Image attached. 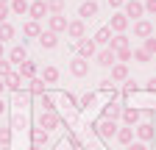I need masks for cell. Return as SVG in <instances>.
I'll return each mask as SVG.
<instances>
[{"label": "cell", "instance_id": "cell-1", "mask_svg": "<svg viewBox=\"0 0 156 150\" xmlns=\"http://www.w3.org/2000/svg\"><path fill=\"white\" fill-rule=\"evenodd\" d=\"M117 131H120V128H117V120H106V117H103V120L95 122V134L101 136V139H114Z\"/></svg>", "mask_w": 156, "mask_h": 150}, {"label": "cell", "instance_id": "cell-2", "mask_svg": "<svg viewBox=\"0 0 156 150\" xmlns=\"http://www.w3.org/2000/svg\"><path fill=\"white\" fill-rule=\"evenodd\" d=\"M134 134H136V139H140V142H153L156 139V125L153 122H136L134 125Z\"/></svg>", "mask_w": 156, "mask_h": 150}, {"label": "cell", "instance_id": "cell-3", "mask_svg": "<svg viewBox=\"0 0 156 150\" xmlns=\"http://www.w3.org/2000/svg\"><path fill=\"white\" fill-rule=\"evenodd\" d=\"M36 128H42V131H56L58 128V114L56 111H42V114H39V120H36Z\"/></svg>", "mask_w": 156, "mask_h": 150}, {"label": "cell", "instance_id": "cell-4", "mask_svg": "<svg viewBox=\"0 0 156 150\" xmlns=\"http://www.w3.org/2000/svg\"><path fill=\"white\" fill-rule=\"evenodd\" d=\"M126 11V17H128V20H142V17H145V6H142V0H126V6H123Z\"/></svg>", "mask_w": 156, "mask_h": 150}, {"label": "cell", "instance_id": "cell-5", "mask_svg": "<svg viewBox=\"0 0 156 150\" xmlns=\"http://www.w3.org/2000/svg\"><path fill=\"white\" fill-rule=\"evenodd\" d=\"M67 17L64 14H50L48 17V31H53V33H67Z\"/></svg>", "mask_w": 156, "mask_h": 150}, {"label": "cell", "instance_id": "cell-6", "mask_svg": "<svg viewBox=\"0 0 156 150\" xmlns=\"http://www.w3.org/2000/svg\"><path fill=\"white\" fill-rule=\"evenodd\" d=\"M95 53H98V45H95V39H78V56H81V59H95Z\"/></svg>", "mask_w": 156, "mask_h": 150}, {"label": "cell", "instance_id": "cell-7", "mask_svg": "<svg viewBox=\"0 0 156 150\" xmlns=\"http://www.w3.org/2000/svg\"><path fill=\"white\" fill-rule=\"evenodd\" d=\"M98 9H101V6H98L95 3V0H84V3L81 6H78V20H92V17H98Z\"/></svg>", "mask_w": 156, "mask_h": 150}, {"label": "cell", "instance_id": "cell-8", "mask_svg": "<svg viewBox=\"0 0 156 150\" xmlns=\"http://www.w3.org/2000/svg\"><path fill=\"white\" fill-rule=\"evenodd\" d=\"M67 67H70V72L75 75V78H84V75H89V61L81 59V56H75V59H73Z\"/></svg>", "mask_w": 156, "mask_h": 150}, {"label": "cell", "instance_id": "cell-9", "mask_svg": "<svg viewBox=\"0 0 156 150\" xmlns=\"http://www.w3.org/2000/svg\"><path fill=\"white\" fill-rule=\"evenodd\" d=\"M95 61L101 64V67H114V64H117V53H114L112 47H103V50L95 53Z\"/></svg>", "mask_w": 156, "mask_h": 150}, {"label": "cell", "instance_id": "cell-10", "mask_svg": "<svg viewBox=\"0 0 156 150\" xmlns=\"http://www.w3.org/2000/svg\"><path fill=\"white\" fill-rule=\"evenodd\" d=\"M134 36H136V39H148V36H153V22L145 20V17H142V20H136L134 22Z\"/></svg>", "mask_w": 156, "mask_h": 150}, {"label": "cell", "instance_id": "cell-11", "mask_svg": "<svg viewBox=\"0 0 156 150\" xmlns=\"http://www.w3.org/2000/svg\"><path fill=\"white\" fill-rule=\"evenodd\" d=\"M128 17L123 14V11H117V14H112V22H109V28H112V33H126V28H128Z\"/></svg>", "mask_w": 156, "mask_h": 150}, {"label": "cell", "instance_id": "cell-12", "mask_svg": "<svg viewBox=\"0 0 156 150\" xmlns=\"http://www.w3.org/2000/svg\"><path fill=\"white\" fill-rule=\"evenodd\" d=\"M67 36H70V39H84V36H87L84 20H70L67 22Z\"/></svg>", "mask_w": 156, "mask_h": 150}, {"label": "cell", "instance_id": "cell-13", "mask_svg": "<svg viewBox=\"0 0 156 150\" xmlns=\"http://www.w3.org/2000/svg\"><path fill=\"white\" fill-rule=\"evenodd\" d=\"M45 14H48V3H45V0H34V3L28 6V17H31V20H45Z\"/></svg>", "mask_w": 156, "mask_h": 150}, {"label": "cell", "instance_id": "cell-14", "mask_svg": "<svg viewBox=\"0 0 156 150\" xmlns=\"http://www.w3.org/2000/svg\"><path fill=\"white\" fill-rule=\"evenodd\" d=\"M120 120H123L128 128H134L136 122L142 120V111H140V108H131V106H123V117H120Z\"/></svg>", "mask_w": 156, "mask_h": 150}, {"label": "cell", "instance_id": "cell-15", "mask_svg": "<svg viewBox=\"0 0 156 150\" xmlns=\"http://www.w3.org/2000/svg\"><path fill=\"white\" fill-rule=\"evenodd\" d=\"M9 61L11 64H23V61H28V53H25V45H14L11 47V53H9Z\"/></svg>", "mask_w": 156, "mask_h": 150}, {"label": "cell", "instance_id": "cell-16", "mask_svg": "<svg viewBox=\"0 0 156 150\" xmlns=\"http://www.w3.org/2000/svg\"><path fill=\"white\" fill-rule=\"evenodd\" d=\"M106 47H112V50L117 53V50H126V47H131V45H128V36H126V33H112V39H109Z\"/></svg>", "mask_w": 156, "mask_h": 150}, {"label": "cell", "instance_id": "cell-17", "mask_svg": "<svg viewBox=\"0 0 156 150\" xmlns=\"http://www.w3.org/2000/svg\"><path fill=\"white\" fill-rule=\"evenodd\" d=\"M39 45H42L45 50H53V47L58 45V33H53V31H42V33H39Z\"/></svg>", "mask_w": 156, "mask_h": 150}, {"label": "cell", "instance_id": "cell-18", "mask_svg": "<svg viewBox=\"0 0 156 150\" xmlns=\"http://www.w3.org/2000/svg\"><path fill=\"white\" fill-rule=\"evenodd\" d=\"M23 33L28 36V39H39V33H42V25H39L36 20H28V22L23 25Z\"/></svg>", "mask_w": 156, "mask_h": 150}, {"label": "cell", "instance_id": "cell-19", "mask_svg": "<svg viewBox=\"0 0 156 150\" xmlns=\"http://www.w3.org/2000/svg\"><path fill=\"white\" fill-rule=\"evenodd\" d=\"M17 72H20V78H28L31 81V78H36V64L34 61H23Z\"/></svg>", "mask_w": 156, "mask_h": 150}, {"label": "cell", "instance_id": "cell-20", "mask_svg": "<svg viewBox=\"0 0 156 150\" xmlns=\"http://www.w3.org/2000/svg\"><path fill=\"white\" fill-rule=\"evenodd\" d=\"M114 139L120 142V145H126V147H128V145L134 142V128H128V125H126V128H120V131H117V136H114Z\"/></svg>", "mask_w": 156, "mask_h": 150}, {"label": "cell", "instance_id": "cell-21", "mask_svg": "<svg viewBox=\"0 0 156 150\" xmlns=\"http://www.w3.org/2000/svg\"><path fill=\"white\" fill-rule=\"evenodd\" d=\"M92 39H95V45H109V39H112V28H109V25L98 28V33L92 36Z\"/></svg>", "mask_w": 156, "mask_h": 150}, {"label": "cell", "instance_id": "cell-22", "mask_svg": "<svg viewBox=\"0 0 156 150\" xmlns=\"http://www.w3.org/2000/svg\"><path fill=\"white\" fill-rule=\"evenodd\" d=\"M112 81H128V67L117 61V64L112 67Z\"/></svg>", "mask_w": 156, "mask_h": 150}, {"label": "cell", "instance_id": "cell-23", "mask_svg": "<svg viewBox=\"0 0 156 150\" xmlns=\"http://www.w3.org/2000/svg\"><path fill=\"white\" fill-rule=\"evenodd\" d=\"M103 117H106V120H120V117H123V106L109 103V106L103 108Z\"/></svg>", "mask_w": 156, "mask_h": 150}, {"label": "cell", "instance_id": "cell-24", "mask_svg": "<svg viewBox=\"0 0 156 150\" xmlns=\"http://www.w3.org/2000/svg\"><path fill=\"white\" fill-rule=\"evenodd\" d=\"M28 6H31L28 0H11V3H9V9H11L17 17H25V14H28Z\"/></svg>", "mask_w": 156, "mask_h": 150}, {"label": "cell", "instance_id": "cell-25", "mask_svg": "<svg viewBox=\"0 0 156 150\" xmlns=\"http://www.w3.org/2000/svg\"><path fill=\"white\" fill-rule=\"evenodd\" d=\"M6 86L11 92H20V89H23V78H20V72H9L6 75Z\"/></svg>", "mask_w": 156, "mask_h": 150}, {"label": "cell", "instance_id": "cell-26", "mask_svg": "<svg viewBox=\"0 0 156 150\" xmlns=\"http://www.w3.org/2000/svg\"><path fill=\"white\" fill-rule=\"evenodd\" d=\"M31 142H34V147H42V145L48 142V131L34 128V131H31Z\"/></svg>", "mask_w": 156, "mask_h": 150}, {"label": "cell", "instance_id": "cell-27", "mask_svg": "<svg viewBox=\"0 0 156 150\" xmlns=\"http://www.w3.org/2000/svg\"><path fill=\"white\" fill-rule=\"evenodd\" d=\"M42 81H45V84H56V81H58V67L48 64V67H45V72H42Z\"/></svg>", "mask_w": 156, "mask_h": 150}, {"label": "cell", "instance_id": "cell-28", "mask_svg": "<svg viewBox=\"0 0 156 150\" xmlns=\"http://www.w3.org/2000/svg\"><path fill=\"white\" fill-rule=\"evenodd\" d=\"M14 39V25L11 22H0V42H9Z\"/></svg>", "mask_w": 156, "mask_h": 150}, {"label": "cell", "instance_id": "cell-29", "mask_svg": "<svg viewBox=\"0 0 156 150\" xmlns=\"http://www.w3.org/2000/svg\"><path fill=\"white\" fill-rule=\"evenodd\" d=\"M48 14H64V0H45Z\"/></svg>", "mask_w": 156, "mask_h": 150}, {"label": "cell", "instance_id": "cell-30", "mask_svg": "<svg viewBox=\"0 0 156 150\" xmlns=\"http://www.w3.org/2000/svg\"><path fill=\"white\" fill-rule=\"evenodd\" d=\"M142 50H145L148 56H156V36H148V39L142 42Z\"/></svg>", "mask_w": 156, "mask_h": 150}, {"label": "cell", "instance_id": "cell-31", "mask_svg": "<svg viewBox=\"0 0 156 150\" xmlns=\"http://www.w3.org/2000/svg\"><path fill=\"white\" fill-rule=\"evenodd\" d=\"M31 92L34 95H45V81L42 78H31Z\"/></svg>", "mask_w": 156, "mask_h": 150}, {"label": "cell", "instance_id": "cell-32", "mask_svg": "<svg viewBox=\"0 0 156 150\" xmlns=\"http://www.w3.org/2000/svg\"><path fill=\"white\" fill-rule=\"evenodd\" d=\"M95 97H98V95H95V92H87V95H84L81 100H78V108H89V106L95 103Z\"/></svg>", "mask_w": 156, "mask_h": 150}, {"label": "cell", "instance_id": "cell-33", "mask_svg": "<svg viewBox=\"0 0 156 150\" xmlns=\"http://www.w3.org/2000/svg\"><path fill=\"white\" fill-rule=\"evenodd\" d=\"M39 103H42V108H45V111H53V108H56V103H53V97H50V95H39Z\"/></svg>", "mask_w": 156, "mask_h": 150}, {"label": "cell", "instance_id": "cell-34", "mask_svg": "<svg viewBox=\"0 0 156 150\" xmlns=\"http://www.w3.org/2000/svg\"><path fill=\"white\" fill-rule=\"evenodd\" d=\"M134 59H136V61H140V64H148V61L153 59V56H148V53H145V50L140 47V50H134Z\"/></svg>", "mask_w": 156, "mask_h": 150}, {"label": "cell", "instance_id": "cell-35", "mask_svg": "<svg viewBox=\"0 0 156 150\" xmlns=\"http://www.w3.org/2000/svg\"><path fill=\"white\" fill-rule=\"evenodd\" d=\"M131 56H134V50H131V47H126V50H117V61H120V64H126V61L131 59Z\"/></svg>", "mask_w": 156, "mask_h": 150}, {"label": "cell", "instance_id": "cell-36", "mask_svg": "<svg viewBox=\"0 0 156 150\" xmlns=\"http://www.w3.org/2000/svg\"><path fill=\"white\" fill-rule=\"evenodd\" d=\"M9 142H11V128L0 125V145H9Z\"/></svg>", "mask_w": 156, "mask_h": 150}, {"label": "cell", "instance_id": "cell-37", "mask_svg": "<svg viewBox=\"0 0 156 150\" xmlns=\"http://www.w3.org/2000/svg\"><path fill=\"white\" fill-rule=\"evenodd\" d=\"M9 72H11V61H6V59H0V78H6Z\"/></svg>", "mask_w": 156, "mask_h": 150}, {"label": "cell", "instance_id": "cell-38", "mask_svg": "<svg viewBox=\"0 0 156 150\" xmlns=\"http://www.w3.org/2000/svg\"><path fill=\"white\" fill-rule=\"evenodd\" d=\"M145 14H156V0H145Z\"/></svg>", "mask_w": 156, "mask_h": 150}, {"label": "cell", "instance_id": "cell-39", "mask_svg": "<svg viewBox=\"0 0 156 150\" xmlns=\"http://www.w3.org/2000/svg\"><path fill=\"white\" fill-rule=\"evenodd\" d=\"M126 150H148V145H145V142H140V139H136V142H131V145H128Z\"/></svg>", "mask_w": 156, "mask_h": 150}, {"label": "cell", "instance_id": "cell-40", "mask_svg": "<svg viewBox=\"0 0 156 150\" xmlns=\"http://www.w3.org/2000/svg\"><path fill=\"white\" fill-rule=\"evenodd\" d=\"M14 128H25V117L23 114H14Z\"/></svg>", "mask_w": 156, "mask_h": 150}, {"label": "cell", "instance_id": "cell-41", "mask_svg": "<svg viewBox=\"0 0 156 150\" xmlns=\"http://www.w3.org/2000/svg\"><path fill=\"white\" fill-rule=\"evenodd\" d=\"M62 103H64V106H75V97H73V95H67V92H64V95H62Z\"/></svg>", "mask_w": 156, "mask_h": 150}, {"label": "cell", "instance_id": "cell-42", "mask_svg": "<svg viewBox=\"0 0 156 150\" xmlns=\"http://www.w3.org/2000/svg\"><path fill=\"white\" fill-rule=\"evenodd\" d=\"M9 14H11L9 6H6V9H0V22H9Z\"/></svg>", "mask_w": 156, "mask_h": 150}, {"label": "cell", "instance_id": "cell-43", "mask_svg": "<svg viewBox=\"0 0 156 150\" xmlns=\"http://www.w3.org/2000/svg\"><path fill=\"white\" fill-rule=\"evenodd\" d=\"M134 92H136V84L128 81V84H126V95H134Z\"/></svg>", "mask_w": 156, "mask_h": 150}, {"label": "cell", "instance_id": "cell-44", "mask_svg": "<svg viewBox=\"0 0 156 150\" xmlns=\"http://www.w3.org/2000/svg\"><path fill=\"white\" fill-rule=\"evenodd\" d=\"M148 92H151V95H156V78L148 81Z\"/></svg>", "mask_w": 156, "mask_h": 150}, {"label": "cell", "instance_id": "cell-45", "mask_svg": "<svg viewBox=\"0 0 156 150\" xmlns=\"http://www.w3.org/2000/svg\"><path fill=\"white\" fill-rule=\"evenodd\" d=\"M109 6L112 9H120V6H126V0H109Z\"/></svg>", "mask_w": 156, "mask_h": 150}, {"label": "cell", "instance_id": "cell-46", "mask_svg": "<svg viewBox=\"0 0 156 150\" xmlns=\"http://www.w3.org/2000/svg\"><path fill=\"white\" fill-rule=\"evenodd\" d=\"M9 3H11V0H0V9H6Z\"/></svg>", "mask_w": 156, "mask_h": 150}, {"label": "cell", "instance_id": "cell-47", "mask_svg": "<svg viewBox=\"0 0 156 150\" xmlns=\"http://www.w3.org/2000/svg\"><path fill=\"white\" fill-rule=\"evenodd\" d=\"M6 89V78H0V92H3Z\"/></svg>", "mask_w": 156, "mask_h": 150}, {"label": "cell", "instance_id": "cell-48", "mask_svg": "<svg viewBox=\"0 0 156 150\" xmlns=\"http://www.w3.org/2000/svg\"><path fill=\"white\" fill-rule=\"evenodd\" d=\"M3 111H6V103H3V100H0V114H3Z\"/></svg>", "mask_w": 156, "mask_h": 150}, {"label": "cell", "instance_id": "cell-49", "mask_svg": "<svg viewBox=\"0 0 156 150\" xmlns=\"http://www.w3.org/2000/svg\"><path fill=\"white\" fill-rule=\"evenodd\" d=\"M0 59H3V42H0Z\"/></svg>", "mask_w": 156, "mask_h": 150}, {"label": "cell", "instance_id": "cell-50", "mask_svg": "<svg viewBox=\"0 0 156 150\" xmlns=\"http://www.w3.org/2000/svg\"><path fill=\"white\" fill-rule=\"evenodd\" d=\"M0 150H9V145H0Z\"/></svg>", "mask_w": 156, "mask_h": 150}, {"label": "cell", "instance_id": "cell-51", "mask_svg": "<svg viewBox=\"0 0 156 150\" xmlns=\"http://www.w3.org/2000/svg\"><path fill=\"white\" fill-rule=\"evenodd\" d=\"M34 150H45V147H34Z\"/></svg>", "mask_w": 156, "mask_h": 150}]
</instances>
